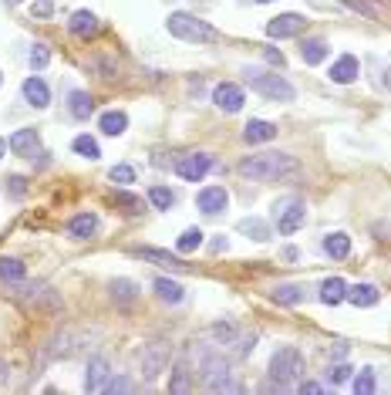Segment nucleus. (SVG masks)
Returning <instances> with one entry per match:
<instances>
[{"mask_svg": "<svg viewBox=\"0 0 391 395\" xmlns=\"http://www.w3.org/2000/svg\"><path fill=\"white\" fill-rule=\"evenodd\" d=\"M236 169H239V176H246V179L276 183V179L297 172V159L290 156V153H257V156H246Z\"/></svg>", "mask_w": 391, "mask_h": 395, "instance_id": "1", "label": "nucleus"}, {"mask_svg": "<svg viewBox=\"0 0 391 395\" xmlns=\"http://www.w3.org/2000/svg\"><path fill=\"white\" fill-rule=\"evenodd\" d=\"M165 27H169L172 38L189 41V44H216V41H220V31H216L209 21H202V17H196V14H186V10L169 14Z\"/></svg>", "mask_w": 391, "mask_h": 395, "instance_id": "2", "label": "nucleus"}, {"mask_svg": "<svg viewBox=\"0 0 391 395\" xmlns=\"http://www.w3.org/2000/svg\"><path fill=\"white\" fill-rule=\"evenodd\" d=\"M304 368H307L304 352H300V348H294V345L276 348L274 358H270V379H274L276 385H283L287 392L294 389V382H300V379H304Z\"/></svg>", "mask_w": 391, "mask_h": 395, "instance_id": "3", "label": "nucleus"}, {"mask_svg": "<svg viewBox=\"0 0 391 395\" xmlns=\"http://www.w3.org/2000/svg\"><path fill=\"white\" fill-rule=\"evenodd\" d=\"M243 75L250 81V88L260 91L263 98H270V102H294V84L283 81L280 75H263V71H250V68Z\"/></svg>", "mask_w": 391, "mask_h": 395, "instance_id": "4", "label": "nucleus"}, {"mask_svg": "<svg viewBox=\"0 0 391 395\" xmlns=\"http://www.w3.org/2000/svg\"><path fill=\"white\" fill-rule=\"evenodd\" d=\"M199 379H202V389H206V392H239V385L230 382V365H226L220 355H213V358L202 361Z\"/></svg>", "mask_w": 391, "mask_h": 395, "instance_id": "5", "label": "nucleus"}, {"mask_svg": "<svg viewBox=\"0 0 391 395\" xmlns=\"http://www.w3.org/2000/svg\"><path fill=\"white\" fill-rule=\"evenodd\" d=\"M139 365H142V375L145 379H158L165 368H169V358H172V348L165 341H149L139 348Z\"/></svg>", "mask_w": 391, "mask_h": 395, "instance_id": "6", "label": "nucleus"}, {"mask_svg": "<svg viewBox=\"0 0 391 395\" xmlns=\"http://www.w3.org/2000/svg\"><path fill=\"white\" fill-rule=\"evenodd\" d=\"M276 230L283 234V237H290V234H297L300 227H304V216H307V206H304V199H283V203H276Z\"/></svg>", "mask_w": 391, "mask_h": 395, "instance_id": "7", "label": "nucleus"}, {"mask_svg": "<svg viewBox=\"0 0 391 395\" xmlns=\"http://www.w3.org/2000/svg\"><path fill=\"white\" fill-rule=\"evenodd\" d=\"M21 297L27 301V304H34L40 311H61V297H58V291L51 287V284H24L21 280Z\"/></svg>", "mask_w": 391, "mask_h": 395, "instance_id": "8", "label": "nucleus"}, {"mask_svg": "<svg viewBox=\"0 0 391 395\" xmlns=\"http://www.w3.org/2000/svg\"><path fill=\"white\" fill-rule=\"evenodd\" d=\"M209 169H213V156H206V153H193V156H182L176 162V172H179L186 183H199Z\"/></svg>", "mask_w": 391, "mask_h": 395, "instance_id": "9", "label": "nucleus"}, {"mask_svg": "<svg viewBox=\"0 0 391 395\" xmlns=\"http://www.w3.org/2000/svg\"><path fill=\"white\" fill-rule=\"evenodd\" d=\"M307 27V17L304 14H280V17H274L270 24H267V34L270 38H297L300 31Z\"/></svg>", "mask_w": 391, "mask_h": 395, "instance_id": "10", "label": "nucleus"}, {"mask_svg": "<svg viewBox=\"0 0 391 395\" xmlns=\"http://www.w3.org/2000/svg\"><path fill=\"white\" fill-rule=\"evenodd\" d=\"M243 102H246V95H243V88H239V84L223 81V84H216V88H213V105H216V109H223V112H239V109H243Z\"/></svg>", "mask_w": 391, "mask_h": 395, "instance_id": "11", "label": "nucleus"}, {"mask_svg": "<svg viewBox=\"0 0 391 395\" xmlns=\"http://www.w3.org/2000/svg\"><path fill=\"white\" fill-rule=\"evenodd\" d=\"M196 206H199L202 213L216 216V213H223V210L230 206V193H226L223 186H206V190H199V196H196Z\"/></svg>", "mask_w": 391, "mask_h": 395, "instance_id": "12", "label": "nucleus"}, {"mask_svg": "<svg viewBox=\"0 0 391 395\" xmlns=\"http://www.w3.org/2000/svg\"><path fill=\"white\" fill-rule=\"evenodd\" d=\"M112 379V365L105 358H91L84 372V392H105V382Z\"/></svg>", "mask_w": 391, "mask_h": 395, "instance_id": "13", "label": "nucleus"}, {"mask_svg": "<svg viewBox=\"0 0 391 395\" xmlns=\"http://www.w3.org/2000/svg\"><path fill=\"white\" fill-rule=\"evenodd\" d=\"M7 146H10V153H14V156L31 159L34 153H38L40 139H38V132H34V128H17V132L7 139Z\"/></svg>", "mask_w": 391, "mask_h": 395, "instance_id": "14", "label": "nucleus"}, {"mask_svg": "<svg viewBox=\"0 0 391 395\" xmlns=\"http://www.w3.org/2000/svg\"><path fill=\"white\" fill-rule=\"evenodd\" d=\"M98 27H102V24H98V17H95V14H91V10H75V14H71V21H68V31H71V34H75V38H95V34H98Z\"/></svg>", "mask_w": 391, "mask_h": 395, "instance_id": "15", "label": "nucleus"}, {"mask_svg": "<svg viewBox=\"0 0 391 395\" xmlns=\"http://www.w3.org/2000/svg\"><path fill=\"white\" fill-rule=\"evenodd\" d=\"M357 75H361V65H357L354 54H341V58L331 65V81H334V84H351Z\"/></svg>", "mask_w": 391, "mask_h": 395, "instance_id": "16", "label": "nucleus"}, {"mask_svg": "<svg viewBox=\"0 0 391 395\" xmlns=\"http://www.w3.org/2000/svg\"><path fill=\"white\" fill-rule=\"evenodd\" d=\"M243 139L253 146V142H270V139H276V125L267 119H250L246 125H243Z\"/></svg>", "mask_w": 391, "mask_h": 395, "instance_id": "17", "label": "nucleus"}, {"mask_svg": "<svg viewBox=\"0 0 391 395\" xmlns=\"http://www.w3.org/2000/svg\"><path fill=\"white\" fill-rule=\"evenodd\" d=\"M135 257H142V260H152L158 267H172V271H182L186 264L176 257V253H169V250H158V247H135Z\"/></svg>", "mask_w": 391, "mask_h": 395, "instance_id": "18", "label": "nucleus"}, {"mask_svg": "<svg viewBox=\"0 0 391 395\" xmlns=\"http://www.w3.org/2000/svg\"><path fill=\"white\" fill-rule=\"evenodd\" d=\"M21 91H24L27 105H34V109H47V105H51V91H47V84H44L38 75L24 81V84H21Z\"/></svg>", "mask_w": 391, "mask_h": 395, "instance_id": "19", "label": "nucleus"}, {"mask_svg": "<svg viewBox=\"0 0 391 395\" xmlns=\"http://www.w3.org/2000/svg\"><path fill=\"white\" fill-rule=\"evenodd\" d=\"M108 291H112L118 308H132L135 297H139V287H135V280H128V277H115V280L108 284Z\"/></svg>", "mask_w": 391, "mask_h": 395, "instance_id": "20", "label": "nucleus"}, {"mask_svg": "<svg viewBox=\"0 0 391 395\" xmlns=\"http://www.w3.org/2000/svg\"><path fill=\"white\" fill-rule=\"evenodd\" d=\"M68 234L75 240H91L98 234V216H95V213H78V216H71Z\"/></svg>", "mask_w": 391, "mask_h": 395, "instance_id": "21", "label": "nucleus"}, {"mask_svg": "<svg viewBox=\"0 0 391 395\" xmlns=\"http://www.w3.org/2000/svg\"><path fill=\"white\" fill-rule=\"evenodd\" d=\"M327 54H331V47H327L324 38H304L300 41V61H304V65H320Z\"/></svg>", "mask_w": 391, "mask_h": 395, "instance_id": "22", "label": "nucleus"}, {"mask_svg": "<svg viewBox=\"0 0 391 395\" xmlns=\"http://www.w3.org/2000/svg\"><path fill=\"white\" fill-rule=\"evenodd\" d=\"M317 297H320L324 304L334 308V304H341V301L348 297V284H344L341 277H327V280L320 284V294H317Z\"/></svg>", "mask_w": 391, "mask_h": 395, "instance_id": "23", "label": "nucleus"}, {"mask_svg": "<svg viewBox=\"0 0 391 395\" xmlns=\"http://www.w3.org/2000/svg\"><path fill=\"white\" fill-rule=\"evenodd\" d=\"M378 287L375 284H354V287H348V301H351L354 308H375L378 304Z\"/></svg>", "mask_w": 391, "mask_h": 395, "instance_id": "24", "label": "nucleus"}, {"mask_svg": "<svg viewBox=\"0 0 391 395\" xmlns=\"http://www.w3.org/2000/svg\"><path fill=\"white\" fill-rule=\"evenodd\" d=\"M24 277H27L24 260H17V257H0V280H3V284H21Z\"/></svg>", "mask_w": 391, "mask_h": 395, "instance_id": "25", "label": "nucleus"}, {"mask_svg": "<svg viewBox=\"0 0 391 395\" xmlns=\"http://www.w3.org/2000/svg\"><path fill=\"white\" fill-rule=\"evenodd\" d=\"M324 253H331L334 260H344L351 253V237L348 234H327L324 237Z\"/></svg>", "mask_w": 391, "mask_h": 395, "instance_id": "26", "label": "nucleus"}, {"mask_svg": "<svg viewBox=\"0 0 391 395\" xmlns=\"http://www.w3.org/2000/svg\"><path fill=\"white\" fill-rule=\"evenodd\" d=\"M156 294H158V301H169V304H179V301L186 297L182 284H176V280H169V277H158L156 280Z\"/></svg>", "mask_w": 391, "mask_h": 395, "instance_id": "27", "label": "nucleus"}, {"mask_svg": "<svg viewBox=\"0 0 391 395\" xmlns=\"http://www.w3.org/2000/svg\"><path fill=\"white\" fill-rule=\"evenodd\" d=\"M270 297H274L276 304H300L304 301V287L300 284H276L274 291H270Z\"/></svg>", "mask_w": 391, "mask_h": 395, "instance_id": "28", "label": "nucleus"}, {"mask_svg": "<svg viewBox=\"0 0 391 395\" xmlns=\"http://www.w3.org/2000/svg\"><path fill=\"white\" fill-rule=\"evenodd\" d=\"M68 109H71V115L75 119H88L91 112H95V98L88 95V91H71V98H68Z\"/></svg>", "mask_w": 391, "mask_h": 395, "instance_id": "29", "label": "nucleus"}, {"mask_svg": "<svg viewBox=\"0 0 391 395\" xmlns=\"http://www.w3.org/2000/svg\"><path fill=\"white\" fill-rule=\"evenodd\" d=\"M98 128L115 139V135H121V132L128 128V115H125V112H105V115L98 119Z\"/></svg>", "mask_w": 391, "mask_h": 395, "instance_id": "30", "label": "nucleus"}, {"mask_svg": "<svg viewBox=\"0 0 391 395\" xmlns=\"http://www.w3.org/2000/svg\"><path fill=\"white\" fill-rule=\"evenodd\" d=\"M239 234L260 240V243H267V240H270V227H267L263 220H257V216H246V220H239Z\"/></svg>", "mask_w": 391, "mask_h": 395, "instance_id": "31", "label": "nucleus"}, {"mask_svg": "<svg viewBox=\"0 0 391 395\" xmlns=\"http://www.w3.org/2000/svg\"><path fill=\"white\" fill-rule=\"evenodd\" d=\"M202 237H206V234H202L199 227H189V230H182V237L176 240V250H179V253H196V250L202 247Z\"/></svg>", "mask_w": 391, "mask_h": 395, "instance_id": "32", "label": "nucleus"}, {"mask_svg": "<svg viewBox=\"0 0 391 395\" xmlns=\"http://www.w3.org/2000/svg\"><path fill=\"white\" fill-rule=\"evenodd\" d=\"M169 392H193V382H189V368L179 361L176 368H172V375H169Z\"/></svg>", "mask_w": 391, "mask_h": 395, "instance_id": "33", "label": "nucleus"}, {"mask_svg": "<svg viewBox=\"0 0 391 395\" xmlns=\"http://www.w3.org/2000/svg\"><path fill=\"white\" fill-rule=\"evenodd\" d=\"M71 149H75L78 156L91 159V162H95V159H102V149H98V142H95L91 135H78V139L71 142Z\"/></svg>", "mask_w": 391, "mask_h": 395, "instance_id": "34", "label": "nucleus"}, {"mask_svg": "<svg viewBox=\"0 0 391 395\" xmlns=\"http://www.w3.org/2000/svg\"><path fill=\"white\" fill-rule=\"evenodd\" d=\"M378 389V382H375V368H361L357 375H354V392L357 395H371Z\"/></svg>", "mask_w": 391, "mask_h": 395, "instance_id": "35", "label": "nucleus"}, {"mask_svg": "<svg viewBox=\"0 0 391 395\" xmlns=\"http://www.w3.org/2000/svg\"><path fill=\"white\" fill-rule=\"evenodd\" d=\"M112 203H115V206H125V213H142V196H132V193H125V190H115V193H112Z\"/></svg>", "mask_w": 391, "mask_h": 395, "instance_id": "36", "label": "nucleus"}, {"mask_svg": "<svg viewBox=\"0 0 391 395\" xmlns=\"http://www.w3.org/2000/svg\"><path fill=\"white\" fill-rule=\"evenodd\" d=\"M149 203H152L156 210H169V206L176 203V193L165 190V186H152V190H149Z\"/></svg>", "mask_w": 391, "mask_h": 395, "instance_id": "37", "label": "nucleus"}, {"mask_svg": "<svg viewBox=\"0 0 391 395\" xmlns=\"http://www.w3.org/2000/svg\"><path fill=\"white\" fill-rule=\"evenodd\" d=\"M27 61H31V68H47V61H51V51H47V44H34L31 47V54H27Z\"/></svg>", "mask_w": 391, "mask_h": 395, "instance_id": "38", "label": "nucleus"}, {"mask_svg": "<svg viewBox=\"0 0 391 395\" xmlns=\"http://www.w3.org/2000/svg\"><path fill=\"white\" fill-rule=\"evenodd\" d=\"M108 179L118 183V186H128V183H135V169H132V166H112Z\"/></svg>", "mask_w": 391, "mask_h": 395, "instance_id": "39", "label": "nucleus"}, {"mask_svg": "<svg viewBox=\"0 0 391 395\" xmlns=\"http://www.w3.org/2000/svg\"><path fill=\"white\" fill-rule=\"evenodd\" d=\"M351 365H331V368H327V379H331V382H334V385H341V382H348V379H351Z\"/></svg>", "mask_w": 391, "mask_h": 395, "instance_id": "40", "label": "nucleus"}, {"mask_svg": "<svg viewBox=\"0 0 391 395\" xmlns=\"http://www.w3.org/2000/svg\"><path fill=\"white\" fill-rule=\"evenodd\" d=\"M132 389H135V385H132V382H128L125 375H115V379H108V382H105V392H108V395H115V392H132Z\"/></svg>", "mask_w": 391, "mask_h": 395, "instance_id": "41", "label": "nucleus"}, {"mask_svg": "<svg viewBox=\"0 0 391 395\" xmlns=\"http://www.w3.org/2000/svg\"><path fill=\"white\" fill-rule=\"evenodd\" d=\"M7 183H10L7 190H10V196H14V199H21L24 193H27V179H24V176H10Z\"/></svg>", "mask_w": 391, "mask_h": 395, "instance_id": "42", "label": "nucleus"}, {"mask_svg": "<svg viewBox=\"0 0 391 395\" xmlns=\"http://www.w3.org/2000/svg\"><path fill=\"white\" fill-rule=\"evenodd\" d=\"M253 345H257V335H239V341H236V355H250Z\"/></svg>", "mask_w": 391, "mask_h": 395, "instance_id": "43", "label": "nucleus"}, {"mask_svg": "<svg viewBox=\"0 0 391 395\" xmlns=\"http://www.w3.org/2000/svg\"><path fill=\"white\" fill-rule=\"evenodd\" d=\"M31 14H34V17H51V14H54V3H51V0H34V3H31Z\"/></svg>", "mask_w": 391, "mask_h": 395, "instance_id": "44", "label": "nucleus"}, {"mask_svg": "<svg viewBox=\"0 0 391 395\" xmlns=\"http://www.w3.org/2000/svg\"><path fill=\"white\" fill-rule=\"evenodd\" d=\"M263 58H267L270 65H276V68H283V54H280L276 47H263Z\"/></svg>", "mask_w": 391, "mask_h": 395, "instance_id": "45", "label": "nucleus"}, {"mask_svg": "<svg viewBox=\"0 0 391 395\" xmlns=\"http://www.w3.org/2000/svg\"><path fill=\"white\" fill-rule=\"evenodd\" d=\"M344 3H348V7H354V10H361L364 17H375V7H368L364 0H344Z\"/></svg>", "mask_w": 391, "mask_h": 395, "instance_id": "46", "label": "nucleus"}, {"mask_svg": "<svg viewBox=\"0 0 391 395\" xmlns=\"http://www.w3.org/2000/svg\"><path fill=\"white\" fill-rule=\"evenodd\" d=\"M300 392H307V395H324V385H317V382H304V385H300Z\"/></svg>", "mask_w": 391, "mask_h": 395, "instance_id": "47", "label": "nucleus"}, {"mask_svg": "<svg viewBox=\"0 0 391 395\" xmlns=\"http://www.w3.org/2000/svg\"><path fill=\"white\" fill-rule=\"evenodd\" d=\"M213 250L220 253V250H226V237H220V240H213Z\"/></svg>", "mask_w": 391, "mask_h": 395, "instance_id": "48", "label": "nucleus"}, {"mask_svg": "<svg viewBox=\"0 0 391 395\" xmlns=\"http://www.w3.org/2000/svg\"><path fill=\"white\" fill-rule=\"evenodd\" d=\"M7 375H10V372H7V361H0V385L7 382Z\"/></svg>", "mask_w": 391, "mask_h": 395, "instance_id": "49", "label": "nucleus"}, {"mask_svg": "<svg viewBox=\"0 0 391 395\" xmlns=\"http://www.w3.org/2000/svg\"><path fill=\"white\" fill-rule=\"evenodd\" d=\"M7 156V139H0V159Z\"/></svg>", "mask_w": 391, "mask_h": 395, "instance_id": "50", "label": "nucleus"}, {"mask_svg": "<svg viewBox=\"0 0 391 395\" xmlns=\"http://www.w3.org/2000/svg\"><path fill=\"white\" fill-rule=\"evenodd\" d=\"M257 3H274V0H257Z\"/></svg>", "mask_w": 391, "mask_h": 395, "instance_id": "51", "label": "nucleus"}, {"mask_svg": "<svg viewBox=\"0 0 391 395\" xmlns=\"http://www.w3.org/2000/svg\"><path fill=\"white\" fill-rule=\"evenodd\" d=\"M7 3H21V0H7Z\"/></svg>", "mask_w": 391, "mask_h": 395, "instance_id": "52", "label": "nucleus"}]
</instances>
